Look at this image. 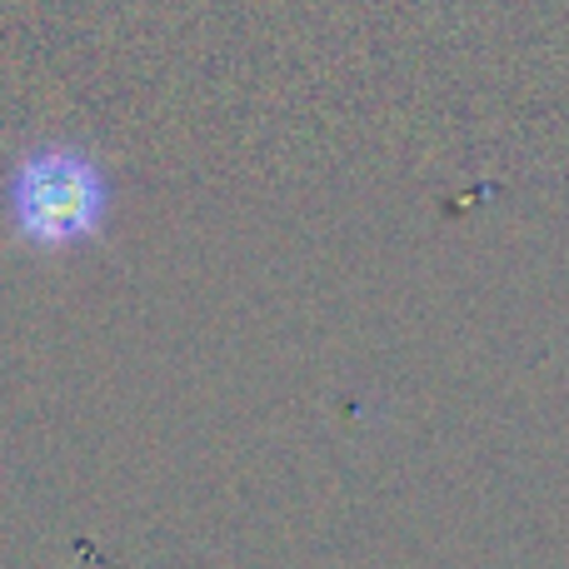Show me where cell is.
Instances as JSON below:
<instances>
[{"instance_id":"obj_1","label":"cell","mask_w":569,"mask_h":569,"mask_svg":"<svg viewBox=\"0 0 569 569\" xmlns=\"http://www.w3.org/2000/svg\"><path fill=\"white\" fill-rule=\"evenodd\" d=\"M10 220H16L20 240L46 250H66L90 240L106 226L110 186L106 170L70 146H40L16 166L6 186Z\"/></svg>"}]
</instances>
